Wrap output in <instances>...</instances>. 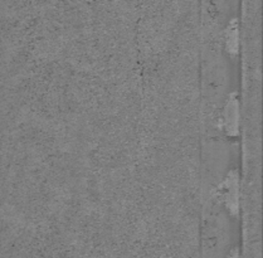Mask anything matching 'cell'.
I'll return each instance as SVG.
<instances>
[{"instance_id": "3", "label": "cell", "mask_w": 263, "mask_h": 258, "mask_svg": "<svg viewBox=\"0 0 263 258\" xmlns=\"http://www.w3.org/2000/svg\"><path fill=\"white\" fill-rule=\"evenodd\" d=\"M226 44L227 49L231 53L238 52V25H237L236 19L231 21L228 28H227Z\"/></svg>"}, {"instance_id": "4", "label": "cell", "mask_w": 263, "mask_h": 258, "mask_svg": "<svg viewBox=\"0 0 263 258\" xmlns=\"http://www.w3.org/2000/svg\"><path fill=\"white\" fill-rule=\"evenodd\" d=\"M228 258H239V254H238V252H237V251H233V252H231V253H229Z\"/></svg>"}, {"instance_id": "2", "label": "cell", "mask_w": 263, "mask_h": 258, "mask_svg": "<svg viewBox=\"0 0 263 258\" xmlns=\"http://www.w3.org/2000/svg\"><path fill=\"white\" fill-rule=\"evenodd\" d=\"M238 100L236 95H232L229 97L224 107V115H223V121L224 127L229 134H237L238 131Z\"/></svg>"}, {"instance_id": "1", "label": "cell", "mask_w": 263, "mask_h": 258, "mask_svg": "<svg viewBox=\"0 0 263 258\" xmlns=\"http://www.w3.org/2000/svg\"><path fill=\"white\" fill-rule=\"evenodd\" d=\"M222 197L226 206L233 214L238 213V176L236 172H231L222 187Z\"/></svg>"}]
</instances>
